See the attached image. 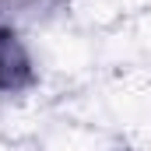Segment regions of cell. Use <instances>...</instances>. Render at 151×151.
Returning a JSON list of instances; mask_svg holds the SVG:
<instances>
[{
  "label": "cell",
  "instance_id": "1",
  "mask_svg": "<svg viewBox=\"0 0 151 151\" xmlns=\"http://www.w3.org/2000/svg\"><path fill=\"white\" fill-rule=\"evenodd\" d=\"M32 84H35L32 53L14 32V25H7L0 18V95H18Z\"/></svg>",
  "mask_w": 151,
  "mask_h": 151
}]
</instances>
